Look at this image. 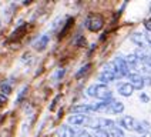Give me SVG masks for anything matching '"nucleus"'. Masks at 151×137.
I'll return each mask as SVG.
<instances>
[{
    "mask_svg": "<svg viewBox=\"0 0 151 137\" xmlns=\"http://www.w3.org/2000/svg\"><path fill=\"white\" fill-rule=\"evenodd\" d=\"M128 80H130V84L133 86L134 90H141L144 86H145L144 77H141V74H138V73H131L128 76Z\"/></svg>",
    "mask_w": 151,
    "mask_h": 137,
    "instance_id": "obj_4",
    "label": "nucleus"
},
{
    "mask_svg": "<svg viewBox=\"0 0 151 137\" xmlns=\"http://www.w3.org/2000/svg\"><path fill=\"white\" fill-rule=\"evenodd\" d=\"M141 126H143L144 131H145V133H148V130H150V124H148L147 121H141Z\"/></svg>",
    "mask_w": 151,
    "mask_h": 137,
    "instance_id": "obj_28",
    "label": "nucleus"
},
{
    "mask_svg": "<svg viewBox=\"0 0 151 137\" xmlns=\"http://www.w3.org/2000/svg\"><path fill=\"white\" fill-rule=\"evenodd\" d=\"M144 83L147 86H151V77H145V79H144Z\"/></svg>",
    "mask_w": 151,
    "mask_h": 137,
    "instance_id": "obj_31",
    "label": "nucleus"
},
{
    "mask_svg": "<svg viewBox=\"0 0 151 137\" xmlns=\"http://www.w3.org/2000/svg\"><path fill=\"white\" fill-rule=\"evenodd\" d=\"M109 133H110V136H113V137H124V131H123L120 127H117V126L111 128Z\"/></svg>",
    "mask_w": 151,
    "mask_h": 137,
    "instance_id": "obj_18",
    "label": "nucleus"
},
{
    "mask_svg": "<svg viewBox=\"0 0 151 137\" xmlns=\"http://www.w3.org/2000/svg\"><path fill=\"white\" fill-rule=\"evenodd\" d=\"M120 124H121V127H124L126 130H134L138 127V124H140V121H137L133 117H130V116H124L123 119L120 120Z\"/></svg>",
    "mask_w": 151,
    "mask_h": 137,
    "instance_id": "obj_5",
    "label": "nucleus"
},
{
    "mask_svg": "<svg viewBox=\"0 0 151 137\" xmlns=\"http://www.w3.org/2000/svg\"><path fill=\"white\" fill-rule=\"evenodd\" d=\"M113 100H114V99H111V100H104V102H100V103H97V104H93V111H100V113L110 111V107H111Z\"/></svg>",
    "mask_w": 151,
    "mask_h": 137,
    "instance_id": "obj_7",
    "label": "nucleus"
},
{
    "mask_svg": "<svg viewBox=\"0 0 151 137\" xmlns=\"http://www.w3.org/2000/svg\"><path fill=\"white\" fill-rule=\"evenodd\" d=\"M133 92H134V89H133V86L130 84V83L120 84V87H118V93L121 94V96H124V97H130L133 94Z\"/></svg>",
    "mask_w": 151,
    "mask_h": 137,
    "instance_id": "obj_13",
    "label": "nucleus"
},
{
    "mask_svg": "<svg viewBox=\"0 0 151 137\" xmlns=\"http://www.w3.org/2000/svg\"><path fill=\"white\" fill-rule=\"evenodd\" d=\"M141 137H151L150 133H145V134H141Z\"/></svg>",
    "mask_w": 151,
    "mask_h": 137,
    "instance_id": "obj_32",
    "label": "nucleus"
},
{
    "mask_svg": "<svg viewBox=\"0 0 151 137\" xmlns=\"http://www.w3.org/2000/svg\"><path fill=\"white\" fill-rule=\"evenodd\" d=\"M104 26V19L99 13H91L86 19V27L90 32H100Z\"/></svg>",
    "mask_w": 151,
    "mask_h": 137,
    "instance_id": "obj_2",
    "label": "nucleus"
},
{
    "mask_svg": "<svg viewBox=\"0 0 151 137\" xmlns=\"http://www.w3.org/2000/svg\"><path fill=\"white\" fill-rule=\"evenodd\" d=\"M144 26H145V29L151 33V19H145V20H144Z\"/></svg>",
    "mask_w": 151,
    "mask_h": 137,
    "instance_id": "obj_27",
    "label": "nucleus"
},
{
    "mask_svg": "<svg viewBox=\"0 0 151 137\" xmlns=\"http://www.w3.org/2000/svg\"><path fill=\"white\" fill-rule=\"evenodd\" d=\"M74 44L77 46V47H84L86 46V39H84V36H77L74 39Z\"/></svg>",
    "mask_w": 151,
    "mask_h": 137,
    "instance_id": "obj_20",
    "label": "nucleus"
},
{
    "mask_svg": "<svg viewBox=\"0 0 151 137\" xmlns=\"http://www.w3.org/2000/svg\"><path fill=\"white\" fill-rule=\"evenodd\" d=\"M90 67H91V64H90V63H87L86 66H83V67H81L78 71H77V73H76V79H81V77H83L84 74L88 71V68H90Z\"/></svg>",
    "mask_w": 151,
    "mask_h": 137,
    "instance_id": "obj_19",
    "label": "nucleus"
},
{
    "mask_svg": "<svg viewBox=\"0 0 151 137\" xmlns=\"http://www.w3.org/2000/svg\"><path fill=\"white\" fill-rule=\"evenodd\" d=\"M140 100H141V102H144V103H147L150 99H148V96H147V94L141 93V94H140Z\"/></svg>",
    "mask_w": 151,
    "mask_h": 137,
    "instance_id": "obj_29",
    "label": "nucleus"
},
{
    "mask_svg": "<svg viewBox=\"0 0 151 137\" xmlns=\"http://www.w3.org/2000/svg\"><path fill=\"white\" fill-rule=\"evenodd\" d=\"M87 93L91 97H96V99H100L101 102L104 100H111L113 96H111V92L109 90V87L106 84H91L88 89H87Z\"/></svg>",
    "mask_w": 151,
    "mask_h": 137,
    "instance_id": "obj_1",
    "label": "nucleus"
},
{
    "mask_svg": "<svg viewBox=\"0 0 151 137\" xmlns=\"http://www.w3.org/2000/svg\"><path fill=\"white\" fill-rule=\"evenodd\" d=\"M57 136L59 137H76V131L68 126H61L57 130Z\"/></svg>",
    "mask_w": 151,
    "mask_h": 137,
    "instance_id": "obj_12",
    "label": "nucleus"
},
{
    "mask_svg": "<svg viewBox=\"0 0 151 137\" xmlns=\"http://www.w3.org/2000/svg\"><path fill=\"white\" fill-rule=\"evenodd\" d=\"M116 79H117V74H114V73H107V71H103L100 76H99V80L103 81V84L110 83V81H113V80H116Z\"/></svg>",
    "mask_w": 151,
    "mask_h": 137,
    "instance_id": "obj_14",
    "label": "nucleus"
},
{
    "mask_svg": "<svg viewBox=\"0 0 151 137\" xmlns=\"http://www.w3.org/2000/svg\"><path fill=\"white\" fill-rule=\"evenodd\" d=\"M113 127H116V121H113L110 119H99V130L110 131Z\"/></svg>",
    "mask_w": 151,
    "mask_h": 137,
    "instance_id": "obj_11",
    "label": "nucleus"
},
{
    "mask_svg": "<svg viewBox=\"0 0 151 137\" xmlns=\"http://www.w3.org/2000/svg\"><path fill=\"white\" fill-rule=\"evenodd\" d=\"M94 137H110V133L106 130H96L94 131Z\"/></svg>",
    "mask_w": 151,
    "mask_h": 137,
    "instance_id": "obj_22",
    "label": "nucleus"
},
{
    "mask_svg": "<svg viewBox=\"0 0 151 137\" xmlns=\"http://www.w3.org/2000/svg\"><path fill=\"white\" fill-rule=\"evenodd\" d=\"M124 110V104L121 102H117V100H113V103H111V107H110V111L111 113H121V111Z\"/></svg>",
    "mask_w": 151,
    "mask_h": 137,
    "instance_id": "obj_16",
    "label": "nucleus"
},
{
    "mask_svg": "<svg viewBox=\"0 0 151 137\" xmlns=\"http://www.w3.org/2000/svg\"><path fill=\"white\" fill-rule=\"evenodd\" d=\"M88 116L87 114H74L71 117H68V123L71 124H76V126H80V124H86L88 121Z\"/></svg>",
    "mask_w": 151,
    "mask_h": 137,
    "instance_id": "obj_8",
    "label": "nucleus"
},
{
    "mask_svg": "<svg viewBox=\"0 0 151 137\" xmlns=\"http://www.w3.org/2000/svg\"><path fill=\"white\" fill-rule=\"evenodd\" d=\"M73 23H74V19H73V17H68L67 22H66V23H64V26H63V29L60 30L59 37H64V36H66V33L70 30V27L73 26Z\"/></svg>",
    "mask_w": 151,
    "mask_h": 137,
    "instance_id": "obj_15",
    "label": "nucleus"
},
{
    "mask_svg": "<svg viewBox=\"0 0 151 137\" xmlns=\"http://www.w3.org/2000/svg\"><path fill=\"white\" fill-rule=\"evenodd\" d=\"M114 64H116V68H117V77H128L131 73H130V67L127 64V61L121 57H116L114 59Z\"/></svg>",
    "mask_w": 151,
    "mask_h": 137,
    "instance_id": "obj_3",
    "label": "nucleus"
},
{
    "mask_svg": "<svg viewBox=\"0 0 151 137\" xmlns=\"http://www.w3.org/2000/svg\"><path fill=\"white\" fill-rule=\"evenodd\" d=\"M131 40L135 43V44H138L140 46V49H145L147 47V36H144L143 33H138V32H135V33L131 34Z\"/></svg>",
    "mask_w": 151,
    "mask_h": 137,
    "instance_id": "obj_6",
    "label": "nucleus"
},
{
    "mask_svg": "<svg viewBox=\"0 0 151 137\" xmlns=\"http://www.w3.org/2000/svg\"><path fill=\"white\" fill-rule=\"evenodd\" d=\"M6 102H7V97H6L4 94H0V104H1V103H6Z\"/></svg>",
    "mask_w": 151,
    "mask_h": 137,
    "instance_id": "obj_30",
    "label": "nucleus"
},
{
    "mask_svg": "<svg viewBox=\"0 0 151 137\" xmlns=\"http://www.w3.org/2000/svg\"><path fill=\"white\" fill-rule=\"evenodd\" d=\"M60 99H61V94H57L54 99H53V102H51V104L49 106V109H50V111H53L54 109H56V104H57V102H59Z\"/></svg>",
    "mask_w": 151,
    "mask_h": 137,
    "instance_id": "obj_23",
    "label": "nucleus"
},
{
    "mask_svg": "<svg viewBox=\"0 0 151 137\" xmlns=\"http://www.w3.org/2000/svg\"><path fill=\"white\" fill-rule=\"evenodd\" d=\"M64 74H66V70H64V68H59L57 73H56V76H54V79H56V80H60V79L64 77Z\"/></svg>",
    "mask_w": 151,
    "mask_h": 137,
    "instance_id": "obj_25",
    "label": "nucleus"
},
{
    "mask_svg": "<svg viewBox=\"0 0 151 137\" xmlns=\"http://www.w3.org/2000/svg\"><path fill=\"white\" fill-rule=\"evenodd\" d=\"M76 137H91V136H90V133H87L84 130H80V131L76 133Z\"/></svg>",
    "mask_w": 151,
    "mask_h": 137,
    "instance_id": "obj_26",
    "label": "nucleus"
},
{
    "mask_svg": "<svg viewBox=\"0 0 151 137\" xmlns=\"http://www.w3.org/2000/svg\"><path fill=\"white\" fill-rule=\"evenodd\" d=\"M71 111L76 114H87L93 111V104H78V106H73Z\"/></svg>",
    "mask_w": 151,
    "mask_h": 137,
    "instance_id": "obj_10",
    "label": "nucleus"
},
{
    "mask_svg": "<svg viewBox=\"0 0 151 137\" xmlns=\"http://www.w3.org/2000/svg\"><path fill=\"white\" fill-rule=\"evenodd\" d=\"M26 29H27V25H22L19 26L16 30L12 33V37H10V40H14V39H20L22 37V34L26 32Z\"/></svg>",
    "mask_w": 151,
    "mask_h": 137,
    "instance_id": "obj_17",
    "label": "nucleus"
},
{
    "mask_svg": "<svg viewBox=\"0 0 151 137\" xmlns=\"http://www.w3.org/2000/svg\"><path fill=\"white\" fill-rule=\"evenodd\" d=\"M0 89H1V92H3V94H4V93L9 94L10 92H12V87H10V84H9V83H1V86H0Z\"/></svg>",
    "mask_w": 151,
    "mask_h": 137,
    "instance_id": "obj_24",
    "label": "nucleus"
},
{
    "mask_svg": "<svg viewBox=\"0 0 151 137\" xmlns=\"http://www.w3.org/2000/svg\"><path fill=\"white\" fill-rule=\"evenodd\" d=\"M49 40H50V36L49 34H43L42 37H39V40L34 43V49L39 51L44 50L47 47V44H49Z\"/></svg>",
    "mask_w": 151,
    "mask_h": 137,
    "instance_id": "obj_9",
    "label": "nucleus"
},
{
    "mask_svg": "<svg viewBox=\"0 0 151 137\" xmlns=\"http://www.w3.org/2000/svg\"><path fill=\"white\" fill-rule=\"evenodd\" d=\"M26 92H27V86H24V87L20 90V93H19V96H17V99H16V104H19V103L23 100V97L26 96Z\"/></svg>",
    "mask_w": 151,
    "mask_h": 137,
    "instance_id": "obj_21",
    "label": "nucleus"
}]
</instances>
